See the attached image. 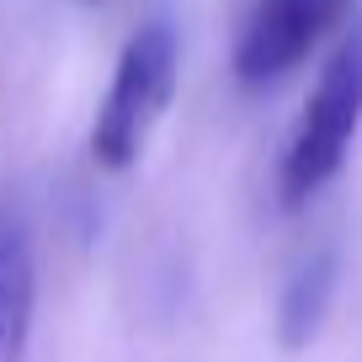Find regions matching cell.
<instances>
[{
    "label": "cell",
    "instance_id": "6da1fadb",
    "mask_svg": "<svg viewBox=\"0 0 362 362\" xmlns=\"http://www.w3.org/2000/svg\"><path fill=\"white\" fill-rule=\"evenodd\" d=\"M176 33L165 22H149L128 37L123 59L112 69V86H107V102L90 123V155L107 170H128L144 155L155 123L165 117L170 96H176Z\"/></svg>",
    "mask_w": 362,
    "mask_h": 362
},
{
    "label": "cell",
    "instance_id": "3957f363",
    "mask_svg": "<svg viewBox=\"0 0 362 362\" xmlns=\"http://www.w3.org/2000/svg\"><path fill=\"white\" fill-rule=\"evenodd\" d=\"M346 0H256L245 16V33L235 48V69L245 86L283 80L309 48L325 37Z\"/></svg>",
    "mask_w": 362,
    "mask_h": 362
},
{
    "label": "cell",
    "instance_id": "7a4b0ae2",
    "mask_svg": "<svg viewBox=\"0 0 362 362\" xmlns=\"http://www.w3.org/2000/svg\"><path fill=\"white\" fill-rule=\"evenodd\" d=\"M362 123V33H346L325 59L283 155V203L298 208L346 165Z\"/></svg>",
    "mask_w": 362,
    "mask_h": 362
},
{
    "label": "cell",
    "instance_id": "277c9868",
    "mask_svg": "<svg viewBox=\"0 0 362 362\" xmlns=\"http://www.w3.org/2000/svg\"><path fill=\"white\" fill-rule=\"evenodd\" d=\"M37 315V256L22 218H0V362H22Z\"/></svg>",
    "mask_w": 362,
    "mask_h": 362
},
{
    "label": "cell",
    "instance_id": "5b68a950",
    "mask_svg": "<svg viewBox=\"0 0 362 362\" xmlns=\"http://www.w3.org/2000/svg\"><path fill=\"white\" fill-rule=\"evenodd\" d=\"M330 298H336V256L330 250H309L293 267V277L283 283V298H277V341L288 351H304L320 336V325H325Z\"/></svg>",
    "mask_w": 362,
    "mask_h": 362
}]
</instances>
